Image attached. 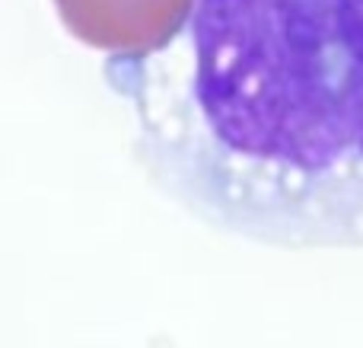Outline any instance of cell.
I'll return each instance as SVG.
<instances>
[{
	"label": "cell",
	"instance_id": "cell-1",
	"mask_svg": "<svg viewBox=\"0 0 363 348\" xmlns=\"http://www.w3.org/2000/svg\"><path fill=\"white\" fill-rule=\"evenodd\" d=\"M176 89H134L179 179L230 221L363 243V0H198Z\"/></svg>",
	"mask_w": 363,
	"mask_h": 348
},
{
	"label": "cell",
	"instance_id": "cell-2",
	"mask_svg": "<svg viewBox=\"0 0 363 348\" xmlns=\"http://www.w3.org/2000/svg\"><path fill=\"white\" fill-rule=\"evenodd\" d=\"M80 42L121 58H147L179 36L194 0H55Z\"/></svg>",
	"mask_w": 363,
	"mask_h": 348
}]
</instances>
